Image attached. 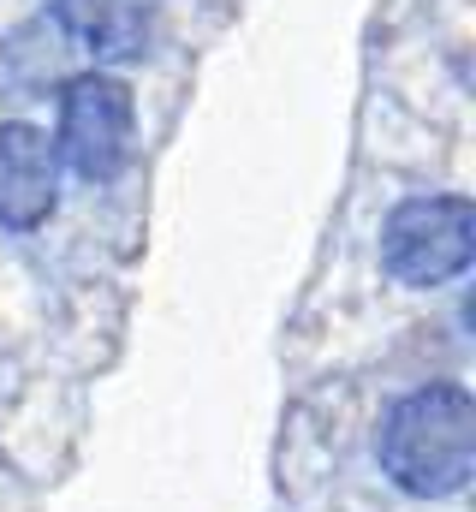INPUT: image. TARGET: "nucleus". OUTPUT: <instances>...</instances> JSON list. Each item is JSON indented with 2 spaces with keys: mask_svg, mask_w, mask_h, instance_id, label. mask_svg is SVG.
<instances>
[{
  "mask_svg": "<svg viewBox=\"0 0 476 512\" xmlns=\"http://www.w3.org/2000/svg\"><path fill=\"white\" fill-rule=\"evenodd\" d=\"M375 459L381 471L417 495V501H447L471 483L476 465V405L465 387L435 382L387 405L375 429Z\"/></svg>",
  "mask_w": 476,
  "mask_h": 512,
  "instance_id": "nucleus-1",
  "label": "nucleus"
},
{
  "mask_svg": "<svg viewBox=\"0 0 476 512\" xmlns=\"http://www.w3.org/2000/svg\"><path fill=\"white\" fill-rule=\"evenodd\" d=\"M476 209L471 197H405L381 227V262L405 286H447L471 268Z\"/></svg>",
  "mask_w": 476,
  "mask_h": 512,
  "instance_id": "nucleus-2",
  "label": "nucleus"
},
{
  "mask_svg": "<svg viewBox=\"0 0 476 512\" xmlns=\"http://www.w3.org/2000/svg\"><path fill=\"white\" fill-rule=\"evenodd\" d=\"M137 131V96L114 72H84L60 90V131H54V161H66L84 185L119 179Z\"/></svg>",
  "mask_w": 476,
  "mask_h": 512,
  "instance_id": "nucleus-3",
  "label": "nucleus"
},
{
  "mask_svg": "<svg viewBox=\"0 0 476 512\" xmlns=\"http://www.w3.org/2000/svg\"><path fill=\"white\" fill-rule=\"evenodd\" d=\"M60 197V161L42 126H0V227L6 233H36L54 215Z\"/></svg>",
  "mask_w": 476,
  "mask_h": 512,
  "instance_id": "nucleus-4",
  "label": "nucleus"
},
{
  "mask_svg": "<svg viewBox=\"0 0 476 512\" xmlns=\"http://www.w3.org/2000/svg\"><path fill=\"white\" fill-rule=\"evenodd\" d=\"M54 24L102 66L137 60L149 48V0H54Z\"/></svg>",
  "mask_w": 476,
  "mask_h": 512,
  "instance_id": "nucleus-5",
  "label": "nucleus"
}]
</instances>
